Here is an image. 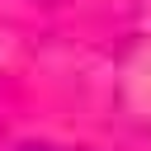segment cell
Wrapping results in <instances>:
<instances>
[{
  "label": "cell",
  "instance_id": "1",
  "mask_svg": "<svg viewBox=\"0 0 151 151\" xmlns=\"http://www.w3.org/2000/svg\"><path fill=\"white\" fill-rule=\"evenodd\" d=\"M19 151H85V146H57V142H24Z\"/></svg>",
  "mask_w": 151,
  "mask_h": 151
}]
</instances>
